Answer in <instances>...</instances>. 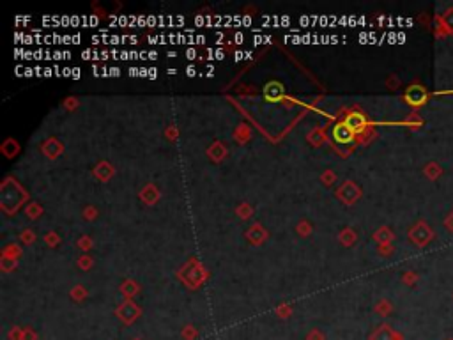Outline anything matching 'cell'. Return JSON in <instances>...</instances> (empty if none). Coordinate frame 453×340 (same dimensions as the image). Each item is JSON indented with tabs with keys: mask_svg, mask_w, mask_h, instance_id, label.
<instances>
[{
	"mask_svg": "<svg viewBox=\"0 0 453 340\" xmlns=\"http://www.w3.org/2000/svg\"><path fill=\"white\" fill-rule=\"evenodd\" d=\"M335 138L338 142H349L351 140V130H349V126H345V124H338V126H335Z\"/></svg>",
	"mask_w": 453,
	"mask_h": 340,
	"instance_id": "1",
	"label": "cell"
},
{
	"mask_svg": "<svg viewBox=\"0 0 453 340\" xmlns=\"http://www.w3.org/2000/svg\"><path fill=\"white\" fill-rule=\"evenodd\" d=\"M82 59H84V60H99V59H101V52H98V50L87 48V50H84V52H82Z\"/></svg>",
	"mask_w": 453,
	"mask_h": 340,
	"instance_id": "2",
	"label": "cell"
},
{
	"mask_svg": "<svg viewBox=\"0 0 453 340\" xmlns=\"http://www.w3.org/2000/svg\"><path fill=\"white\" fill-rule=\"evenodd\" d=\"M266 94L273 99L280 98V94H282V87H280V85H269V87L266 89Z\"/></svg>",
	"mask_w": 453,
	"mask_h": 340,
	"instance_id": "3",
	"label": "cell"
},
{
	"mask_svg": "<svg viewBox=\"0 0 453 340\" xmlns=\"http://www.w3.org/2000/svg\"><path fill=\"white\" fill-rule=\"evenodd\" d=\"M251 55H253L251 52H236L234 53V60H236V62H241V60H244V59H251Z\"/></svg>",
	"mask_w": 453,
	"mask_h": 340,
	"instance_id": "4",
	"label": "cell"
},
{
	"mask_svg": "<svg viewBox=\"0 0 453 340\" xmlns=\"http://www.w3.org/2000/svg\"><path fill=\"white\" fill-rule=\"evenodd\" d=\"M184 57H186V59H188V60H193V59H197V57H199V52H197L195 48H188V50H186V52H184Z\"/></svg>",
	"mask_w": 453,
	"mask_h": 340,
	"instance_id": "5",
	"label": "cell"
},
{
	"mask_svg": "<svg viewBox=\"0 0 453 340\" xmlns=\"http://www.w3.org/2000/svg\"><path fill=\"white\" fill-rule=\"evenodd\" d=\"M329 23H331V16H324V14L319 16V25H321V27H326V25H329Z\"/></svg>",
	"mask_w": 453,
	"mask_h": 340,
	"instance_id": "6",
	"label": "cell"
},
{
	"mask_svg": "<svg viewBox=\"0 0 453 340\" xmlns=\"http://www.w3.org/2000/svg\"><path fill=\"white\" fill-rule=\"evenodd\" d=\"M195 25H199V27H206V25H207L206 18L200 16V14H199V16H195Z\"/></svg>",
	"mask_w": 453,
	"mask_h": 340,
	"instance_id": "7",
	"label": "cell"
},
{
	"mask_svg": "<svg viewBox=\"0 0 453 340\" xmlns=\"http://www.w3.org/2000/svg\"><path fill=\"white\" fill-rule=\"evenodd\" d=\"M96 25H99V18L94 16V14H91V16H89V27H96Z\"/></svg>",
	"mask_w": 453,
	"mask_h": 340,
	"instance_id": "8",
	"label": "cell"
},
{
	"mask_svg": "<svg viewBox=\"0 0 453 340\" xmlns=\"http://www.w3.org/2000/svg\"><path fill=\"white\" fill-rule=\"evenodd\" d=\"M214 59L216 60H223L225 59V52L221 48H218V50H214Z\"/></svg>",
	"mask_w": 453,
	"mask_h": 340,
	"instance_id": "9",
	"label": "cell"
},
{
	"mask_svg": "<svg viewBox=\"0 0 453 340\" xmlns=\"http://www.w3.org/2000/svg\"><path fill=\"white\" fill-rule=\"evenodd\" d=\"M108 74L110 77H119V74H121V67H117V66L108 67Z\"/></svg>",
	"mask_w": 453,
	"mask_h": 340,
	"instance_id": "10",
	"label": "cell"
},
{
	"mask_svg": "<svg viewBox=\"0 0 453 340\" xmlns=\"http://www.w3.org/2000/svg\"><path fill=\"white\" fill-rule=\"evenodd\" d=\"M299 25H301V27H307V25H312L310 16H301V18H299Z\"/></svg>",
	"mask_w": 453,
	"mask_h": 340,
	"instance_id": "11",
	"label": "cell"
},
{
	"mask_svg": "<svg viewBox=\"0 0 453 340\" xmlns=\"http://www.w3.org/2000/svg\"><path fill=\"white\" fill-rule=\"evenodd\" d=\"M251 23H253L251 16H243V21H241V27H250Z\"/></svg>",
	"mask_w": 453,
	"mask_h": 340,
	"instance_id": "12",
	"label": "cell"
},
{
	"mask_svg": "<svg viewBox=\"0 0 453 340\" xmlns=\"http://www.w3.org/2000/svg\"><path fill=\"white\" fill-rule=\"evenodd\" d=\"M128 74L129 77H140V67H129Z\"/></svg>",
	"mask_w": 453,
	"mask_h": 340,
	"instance_id": "13",
	"label": "cell"
},
{
	"mask_svg": "<svg viewBox=\"0 0 453 340\" xmlns=\"http://www.w3.org/2000/svg\"><path fill=\"white\" fill-rule=\"evenodd\" d=\"M206 41H207L206 35H202V34H197L195 35V45H204Z\"/></svg>",
	"mask_w": 453,
	"mask_h": 340,
	"instance_id": "14",
	"label": "cell"
},
{
	"mask_svg": "<svg viewBox=\"0 0 453 340\" xmlns=\"http://www.w3.org/2000/svg\"><path fill=\"white\" fill-rule=\"evenodd\" d=\"M234 41H236L237 45H241V43H244V34H243V32H237V34L234 35Z\"/></svg>",
	"mask_w": 453,
	"mask_h": 340,
	"instance_id": "15",
	"label": "cell"
},
{
	"mask_svg": "<svg viewBox=\"0 0 453 340\" xmlns=\"http://www.w3.org/2000/svg\"><path fill=\"white\" fill-rule=\"evenodd\" d=\"M186 74H188V77H195V74H197V67L195 66H188V67H186Z\"/></svg>",
	"mask_w": 453,
	"mask_h": 340,
	"instance_id": "16",
	"label": "cell"
},
{
	"mask_svg": "<svg viewBox=\"0 0 453 340\" xmlns=\"http://www.w3.org/2000/svg\"><path fill=\"white\" fill-rule=\"evenodd\" d=\"M253 43L255 45H262V43H266V35H255Z\"/></svg>",
	"mask_w": 453,
	"mask_h": 340,
	"instance_id": "17",
	"label": "cell"
},
{
	"mask_svg": "<svg viewBox=\"0 0 453 340\" xmlns=\"http://www.w3.org/2000/svg\"><path fill=\"white\" fill-rule=\"evenodd\" d=\"M80 67H73V74H71V78H74V80H78V78L82 77V73H80Z\"/></svg>",
	"mask_w": 453,
	"mask_h": 340,
	"instance_id": "18",
	"label": "cell"
},
{
	"mask_svg": "<svg viewBox=\"0 0 453 340\" xmlns=\"http://www.w3.org/2000/svg\"><path fill=\"white\" fill-rule=\"evenodd\" d=\"M53 74H55V71L52 67H45V71H43V77H53Z\"/></svg>",
	"mask_w": 453,
	"mask_h": 340,
	"instance_id": "19",
	"label": "cell"
},
{
	"mask_svg": "<svg viewBox=\"0 0 453 340\" xmlns=\"http://www.w3.org/2000/svg\"><path fill=\"white\" fill-rule=\"evenodd\" d=\"M213 74H214V66L207 64V67H206V77H213Z\"/></svg>",
	"mask_w": 453,
	"mask_h": 340,
	"instance_id": "20",
	"label": "cell"
},
{
	"mask_svg": "<svg viewBox=\"0 0 453 340\" xmlns=\"http://www.w3.org/2000/svg\"><path fill=\"white\" fill-rule=\"evenodd\" d=\"M73 74V67H62V77H71Z\"/></svg>",
	"mask_w": 453,
	"mask_h": 340,
	"instance_id": "21",
	"label": "cell"
},
{
	"mask_svg": "<svg viewBox=\"0 0 453 340\" xmlns=\"http://www.w3.org/2000/svg\"><path fill=\"white\" fill-rule=\"evenodd\" d=\"M156 77H158V69H156V67H149V78H153V80H154Z\"/></svg>",
	"mask_w": 453,
	"mask_h": 340,
	"instance_id": "22",
	"label": "cell"
},
{
	"mask_svg": "<svg viewBox=\"0 0 453 340\" xmlns=\"http://www.w3.org/2000/svg\"><path fill=\"white\" fill-rule=\"evenodd\" d=\"M82 41V35L80 34H73V45H78Z\"/></svg>",
	"mask_w": 453,
	"mask_h": 340,
	"instance_id": "23",
	"label": "cell"
},
{
	"mask_svg": "<svg viewBox=\"0 0 453 340\" xmlns=\"http://www.w3.org/2000/svg\"><path fill=\"white\" fill-rule=\"evenodd\" d=\"M35 69V77H43V71H45V67H34Z\"/></svg>",
	"mask_w": 453,
	"mask_h": 340,
	"instance_id": "24",
	"label": "cell"
},
{
	"mask_svg": "<svg viewBox=\"0 0 453 340\" xmlns=\"http://www.w3.org/2000/svg\"><path fill=\"white\" fill-rule=\"evenodd\" d=\"M167 74L168 77H170V74L174 77V74H177V69H175V67H170V69H167Z\"/></svg>",
	"mask_w": 453,
	"mask_h": 340,
	"instance_id": "25",
	"label": "cell"
},
{
	"mask_svg": "<svg viewBox=\"0 0 453 340\" xmlns=\"http://www.w3.org/2000/svg\"><path fill=\"white\" fill-rule=\"evenodd\" d=\"M158 59V53L156 52H149V60H156Z\"/></svg>",
	"mask_w": 453,
	"mask_h": 340,
	"instance_id": "26",
	"label": "cell"
},
{
	"mask_svg": "<svg viewBox=\"0 0 453 340\" xmlns=\"http://www.w3.org/2000/svg\"><path fill=\"white\" fill-rule=\"evenodd\" d=\"M338 23H340V25H347V18H345V16H340V18H338Z\"/></svg>",
	"mask_w": 453,
	"mask_h": 340,
	"instance_id": "27",
	"label": "cell"
}]
</instances>
